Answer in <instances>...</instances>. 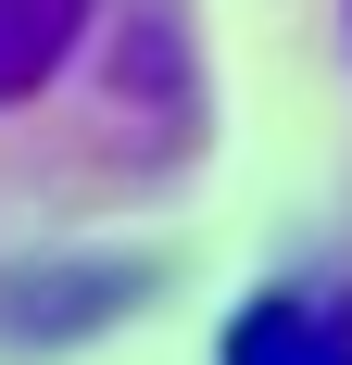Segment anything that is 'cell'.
<instances>
[{
  "label": "cell",
  "instance_id": "cell-1",
  "mask_svg": "<svg viewBox=\"0 0 352 365\" xmlns=\"http://www.w3.org/2000/svg\"><path fill=\"white\" fill-rule=\"evenodd\" d=\"M227 365H352V290H264L227 315Z\"/></svg>",
  "mask_w": 352,
  "mask_h": 365
},
{
  "label": "cell",
  "instance_id": "cell-2",
  "mask_svg": "<svg viewBox=\"0 0 352 365\" xmlns=\"http://www.w3.org/2000/svg\"><path fill=\"white\" fill-rule=\"evenodd\" d=\"M88 13H101V0H0V113H13V101H38V88L76 63Z\"/></svg>",
  "mask_w": 352,
  "mask_h": 365
}]
</instances>
